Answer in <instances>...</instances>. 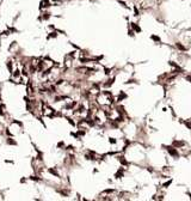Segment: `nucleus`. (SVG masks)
<instances>
[]
</instances>
